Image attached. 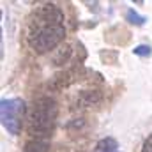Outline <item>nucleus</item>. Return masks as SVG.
<instances>
[{"instance_id": "f257e3e1", "label": "nucleus", "mask_w": 152, "mask_h": 152, "mask_svg": "<svg viewBox=\"0 0 152 152\" xmlns=\"http://www.w3.org/2000/svg\"><path fill=\"white\" fill-rule=\"evenodd\" d=\"M64 21H66L64 11L57 4H44L37 7L28 20V28H27L28 46L37 53L53 51L55 48H58L66 37Z\"/></svg>"}, {"instance_id": "f03ea898", "label": "nucleus", "mask_w": 152, "mask_h": 152, "mask_svg": "<svg viewBox=\"0 0 152 152\" xmlns=\"http://www.w3.org/2000/svg\"><path fill=\"white\" fill-rule=\"evenodd\" d=\"M58 115L57 101L50 96L37 97L28 110V133L36 140H46L51 134Z\"/></svg>"}, {"instance_id": "7ed1b4c3", "label": "nucleus", "mask_w": 152, "mask_h": 152, "mask_svg": "<svg viewBox=\"0 0 152 152\" xmlns=\"http://www.w3.org/2000/svg\"><path fill=\"white\" fill-rule=\"evenodd\" d=\"M25 113H27V103L21 97H2V101H0V122H2V127L9 134L18 136L21 133Z\"/></svg>"}, {"instance_id": "20e7f679", "label": "nucleus", "mask_w": 152, "mask_h": 152, "mask_svg": "<svg viewBox=\"0 0 152 152\" xmlns=\"http://www.w3.org/2000/svg\"><path fill=\"white\" fill-rule=\"evenodd\" d=\"M103 101V94L97 88H88V90H81L78 92L75 101V108H90V106H97Z\"/></svg>"}, {"instance_id": "39448f33", "label": "nucleus", "mask_w": 152, "mask_h": 152, "mask_svg": "<svg viewBox=\"0 0 152 152\" xmlns=\"http://www.w3.org/2000/svg\"><path fill=\"white\" fill-rule=\"evenodd\" d=\"M90 152H118V142L112 138V136H106V138H101Z\"/></svg>"}, {"instance_id": "423d86ee", "label": "nucleus", "mask_w": 152, "mask_h": 152, "mask_svg": "<svg viewBox=\"0 0 152 152\" xmlns=\"http://www.w3.org/2000/svg\"><path fill=\"white\" fill-rule=\"evenodd\" d=\"M124 20L129 23V25H134V27H143L147 23V16H142L138 11H134L133 7H127L126 12H124Z\"/></svg>"}, {"instance_id": "0eeeda50", "label": "nucleus", "mask_w": 152, "mask_h": 152, "mask_svg": "<svg viewBox=\"0 0 152 152\" xmlns=\"http://www.w3.org/2000/svg\"><path fill=\"white\" fill-rule=\"evenodd\" d=\"M71 53H73L71 46H69V44H64V46H60V48H57V50H55V53H53L51 60H53V64H55V66H64V64L69 60Z\"/></svg>"}, {"instance_id": "6e6552de", "label": "nucleus", "mask_w": 152, "mask_h": 152, "mask_svg": "<svg viewBox=\"0 0 152 152\" xmlns=\"http://www.w3.org/2000/svg\"><path fill=\"white\" fill-rule=\"evenodd\" d=\"M23 152H50V142L48 140H36V138H32L25 145Z\"/></svg>"}, {"instance_id": "1a4fd4ad", "label": "nucleus", "mask_w": 152, "mask_h": 152, "mask_svg": "<svg viewBox=\"0 0 152 152\" xmlns=\"http://www.w3.org/2000/svg\"><path fill=\"white\" fill-rule=\"evenodd\" d=\"M99 58L103 60V62H106V64H117V60H118V51L117 50H103L101 53H99Z\"/></svg>"}, {"instance_id": "9d476101", "label": "nucleus", "mask_w": 152, "mask_h": 152, "mask_svg": "<svg viewBox=\"0 0 152 152\" xmlns=\"http://www.w3.org/2000/svg\"><path fill=\"white\" fill-rule=\"evenodd\" d=\"M133 55L142 57V58H149L152 55V46L151 44H138L133 48Z\"/></svg>"}, {"instance_id": "9b49d317", "label": "nucleus", "mask_w": 152, "mask_h": 152, "mask_svg": "<svg viewBox=\"0 0 152 152\" xmlns=\"http://www.w3.org/2000/svg\"><path fill=\"white\" fill-rule=\"evenodd\" d=\"M83 126H85V118H73L71 122H67V126H66V127H67L69 131H71L73 127H75V129H78V131H80V129H81Z\"/></svg>"}, {"instance_id": "f8f14e48", "label": "nucleus", "mask_w": 152, "mask_h": 152, "mask_svg": "<svg viewBox=\"0 0 152 152\" xmlns=\"http://www.w3.org/2000/svg\"><path fill=\"white\" fill-rule=\"evenodd\" d=\"M142 152H152V133L143 140V145H142Z\"/></svg>"}]
</instances>
